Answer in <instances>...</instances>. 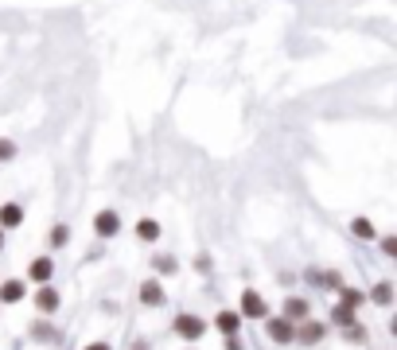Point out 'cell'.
Segmentation results:
<instances>
[{"mask_svg":"<svg viewBox=\"0 0 397 350\" xmlns=\"http://www.w3.org/2000/svg\"><path fill=\"white\" fill-rule=\"evenodd\" d=\"M176 335L179 339H187V342H195V339H203L207 335V323L199 316H179L176 319Z\"/></svg>","mask_w":397,"mask_h":350,"instance_id":"6da1fadb","label":"cell"},{"mask_svg":"<svg viewBox=\"0 0 397 350\" xmlns=\"http://www.w3.org/2000/svg\"><path fill=\"white\" fill-rule=\"evenodd\" d=\"M265 335H269L273 342H292L296 339V327H292V319L277 316V319H269V323H265Z\"/></svg>","mask_w":397,"mask_h":350,"instance_id":"7a4b0ae2","label":"cell"},{"mask_svg":"<svg viewBox=\"0 0 397 350\" xmlns=\"http://www.w3.org/2000/svg\"><path fill=\"white\" fill-rule=\"evenodd\" d=\"M93 230H98V238H117L121 233V214L117 210H102V214L93 218Z\"/></svg>","mask_w":397,"mask_h":350,"instance_id":"3957f363","label":"cell"},{"mask_svg":"<svg viewBox=\"0 0 397 350\" xmlns=\"http://www.w3.org/2000/svg\"><path fill=\"white\" fill-rule=\"evenodd\" d=\"M164 300H168V296H164V284L160 280H144L141 284V304H144V308H164Z\"/></svg>","mask_w":397,"mask_h":350,"instance_id":"277c9868","label":"cell"},{"mask_svg":"<svg viewBox=\"0 0 397 350\" xmlns=\"http://www.w3.org/2000/svg\"><path fill=\"white\" fill-rule=\"evenodd\" d=\"M265 300L257 296V292H242V316H249V319H265Z\"/></svg>","mask_w":397,"mask_h":350,"instance_id":"5b68a950","label":"cell"},{"mask_svg":"<svg viewBox=\"0 0 397 350\" xmlns=\"http://www.w3.org/2000/svg\"><path fill=\"white\" fill-rule=\"evenodd\" d=\"M300 323H304V327H296V339L308 342V346H312V342H320V339H323V331H327V327L315 323V319H300Z\"/></svg>","mask_w":397,"mask_h":350,"instance_id":"8992f818","label":"cell"},{"mask_svg":"<svg viewBox=\"0 0 397 350\" xmlns=\"http://www.w3.org/2000/svg\"><path fill=\"white\" fill-rule=\"evenodd\" d=\"M35 308L47 311V316H51V311H59V292H55L51 284H43V288L35 292Z\"/></svg>","mask_w":397,"mask_h":350,"instance_id":"52a82bcc","label":"cell"},{"mask_svg":"<svg viewBox=\"0 0 397 350\" xmlns=\"http://www.w3.org/2000/svg\"><path fill=\"white\" fill-rule=\"evenodd\" d=\"M51 273H55V261L51 257H35L32 268H27V276H32V280H39V284L51 280Z\"/></svg>","mask_w":397,"mask_h":350,"instance_id":"ba28073f","label":"cell"},{"mask_svg":"<svg viewBox=\"0 0 397 350\" xmlns=\"http://www.w3.org/2000/svg\"><path fill=\"white\" fill-rule=\"evenodd\" d=\"M308 311H312V308H308L304 296H288V300H285V319H292V323H296V319H308Z\"/></svg>","mask_w":397,"mask_h":350,"instance_id":"9c48e42d","label":"cell"},{"mask_svg":"<svg viewBox=\"0 0 397 350\" xmlns=\"http://www.w3.org/2000/svg\"><path fill=\"white\" fill-rule=\"evenodd\" d=\"M24 300V280H4L0 284V304H20Z\"/></svg>","mask_w":397,"mask_h":350,"instance_id":"30bf717a","label":"cell"},{"mask_svg":"<svg viewBox=\"0 0 397 350\" xmlns=\"http://www.w3.org/2000/svg\"><path fill=\"white\" fill-rule=\"evenodd\" d=\"M20 222H24V207L20 202H4L0 207V226L8 230V226H20Z\"/></svg>","mask_w":397,"mask_h":350,"instance_id":"8fae6325","label":"cell"},{"mask_svg":"<svg viewBox=\"0 0 397 350\" xmlns=\"http://www.w3.org/2000/svg\"><path fill=\"white\" fill-rule=\"evenodd\" d=\"M214 327H219L222 335H237V327H242V316H237V311H219Z\"/></svg>","mask_w":397,"mask_h":350,"instance_id":"7c38bea8","label":"cell"},{"mask_svg":"<svg viewBox=\"0 0 397 350\" xmlns=\"http://www.w3.org/2000/svg\"><path fill=\"white\" fill-rule=\"evenodd\" d=\"M331 323H335V327H355V308L335 304V308H331Z\"/></svg>","mask_w":397,"mask_h":350,"instance_id":"4fadbf2b","label":"cell"},{"mask_svg":"<svg viewBox=\"0 0 397 350\" xmlns=\"http://www.w3.org/2000/svg\"><path fill=\"white\" fill-rule=\"evenodd\" d=\"M136 238H141V242H156V238H160V222L141 218V222H136Z\"/></svg>","mask_w":397,"mask_h":350,"instance_id":"5bb4252c","label":"cell"},{"mask_svg":"<svg viewBox=\"0 0 397 350\" xmlns=\"http://www.w3.org/2000/svg\"><path fill=\"white\" fill-rule=\"evenodd\" d=\"M370 300H374V304H382V308H389V304H393V284H389V280H382L378 288L370 292Z\"/></svg>","mask_w":397,"mask_h":350,"instance_id":"9a60e30c","label":"cell"},{"mask_svg":"<svg viewBox=\"0 0 397 350\" xmlns=\"http://www.w3.org/2000/svg\"><path fill=\"white\" fill-rule=\"evenodd\" d=\"M351 233H355V238H366V242H370V238H374L378 230H374V222H370V218H355V222H351Z\"/></svg>","mask_w":397,"mask_h":350,"instance_id":"2e32d148","label":"cell"},{"mask_svg":"<svg viewBox=\"0 0 397 350\" xmlns=\"http://www.w3.org/2000/svg\"><path fill=\"white\" fill-rule=\"evenodd\" d=\"M339 292H343V300H339V304H346V308H358V304L366 300L363 292H355V288H339Z\"/></svg>","mask_w":397,"mask_h":350,"instance_id":"e0dca14e","label":"cell"},{"mask_svg":"<svg viewBox=\"0 0 397 350\" xmlns=\"http://www.w3.org/2000/svg\"><path fill=\"white\" fill-rule=\"evenodd\" d=\"M67 238H70L67 226H55V230H51V245H55V249H63V245H67Z\"/></svg>","mask_w":397,"mask_h":350,"instance_id":"ac0fdd59","label":"cell"},{"mask_svg":"<svg viewBox=\"0 0 397 350\" xmlns=\"http://www.w3.org/2000/svg\"><path fill=\"white\" fill-rule=\"evenodd\" d=\"M156 268H160V273H176V261L171 257H156Z\"/></svg>","mask_w":397,"mask_h":350,"instance_id":"d6986e66","label":"cell"},{"mask_svg":"<svg viewBox=\"0 0 397 350\" xmlns=\"http://www.w3.org/2000/svg\"><path fill=\"white\" fill-rule=\"evenodd\" d=\"M32 335H35V339H47V342H51V339H59V335H55V331H51V327H35V331H32Z\"/></svg>","mask_w":397,"mask_h":350,"instance_id":"ffe728a7","label":"cell"},{"mask_svg":"<svg viewBox=\"0 0 397 350\" xmlns=\"http://www.w3.org/2000/svg\"><path fill=\"white\" fill-rule=\"evenodd\" d=\"M8 156H16V144H12V141H0V160H8Z\"/></svg>","mask_w":397,"mask_h":350,"instance_id":"44dd1931","label":"cell"},{"mask_svg":"<svg viewBox=\"0 0 397 350\" xmlns=\"http://www.w3.org/2000/svg\"><path fill=\"white\" fill-rule=\"evenodd\" d=\"M382 249H386L389 257H393V253H397V238H386V242H382Z\"/></svg>","mask_w":397,"mask_h":350,"instance_id":"7402d4cb","label":"cell"},{"mask_svg":"<svg viewBox=\"0 0 397 350\" xmlns=\"http://www.w3.org/2000/svg\"><path fill=\"white\" fill-rule=\"evenodd\" d=\"M226 350H242V342H237L234 335H226Z\"/></svg>","mask_w":397,"mask_h":350,"instance_id":"603a6c76","label":"cell"},{"mask_svg":"<svg viewBox=\"0 0 397 350\" xmlns=\"http://www.w3.org/2000/svg\"><path fill=\"white\" fill-rule=\"evenodd\" d=\"M86 350H110V342H90Z\"/></svg>","mask_w":397,"mask_h":350,"instance_id":"cb8c5ba5","label":"cell"},{"mask_svg":"<svg viewBox=\"0 0 397 350\" xmlns=\"http://www.w3.org/2000/svg\"><path fill=\"white\" fill-rule=\"evenodd\" d=\"M133 350H148V342H144V339H141V342H133Z\"/></svg>","mask_w":397,"mask_h":350,"instance_id":"d4e9b609","label":"cell"},{"mask_svg":"<svg viewBox=\"0 0 397 350\" xmlns=\"http://www.w3.org/2000/svg\"><path fill=\"white\" fill-rule=\"evenodd\" d=\"M0 245H4V233H0Z\"/></svg>","mask_w":397,"mask_h":350,"instance_id":"484cf974","label":"cell"}]
</instances>
